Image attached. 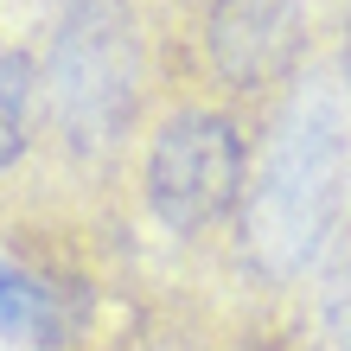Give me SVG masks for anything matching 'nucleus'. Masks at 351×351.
<instances>
[{
    "instance_id": "nucleus-3",
    "label": "nucleus",
    "mask_w": 351,
    "mask_h": 351,
    "mask_svg": "<svg viewBox=\"0 0 351 351\" xmlns=\"http://www.w3.org/2000/svg\"><path fill=\"white\" fill-rule=\"evenodd\" d=\"M243 128L217 109H179L147 147V204L179 237H198L243 198Z\"/></svg>"
},
{
    "instance_id": "nucleus-7",
    "label": "nucleus",
    "mask_w": 351,
    "mask_h": 351,
    "mask_svg": "<svg viewBox=\"0 0 351 351\" xmlns=\"http://www.w3.org/2000/svg\"><path fill=\"white\" fill-rule=\"evenodd\" d=\"M345 77H351V19H345Z\"/></svg>"
},
{
    "instance_id": "nucleus-1",
    "label": "nucleus",
    "mask_w": 351,
    "mask_h": 351,
    "mask_svg": "<svg viewBox=\"0 0 351 351\" xmlns=\"http://www.w3.org/2000/svg\"><path fill=\"white\" fill-rule=\"evenodd\" d=\"M339 192H345V128L332 102H306L281 121L268 167L250 185L243 250L268 275H294L300 262L319 256V243L339 217Z\"/></svg>"
},
{
    "instance_id": "nucleus-6",
    "label": "nucleus",
    "mask_w": 351,
    "mask_h": 351,
    "mask_svg": "<svg viewBox=\"0 0 351 351\" xmlns=\"http://www.w3.org/2000/svg\"><path fill=\"white\" fill-rule=\"evenodd\" d=\"M32 128V58L0 45V167H13Z\"/></svg>"
},
{
    "instance_id": "nucleus-2",
    "label": "nucleus",
    "mask_w": 351,
    "mask_h": 351,
    "mask_svg": "<svg viewBox=\"0 0 351 351\" xmlns=\"http://www.w3.org/2000/svg\"><path fill=\"white\" fill-rule=\"evenodd\" d=\"M51 102L77 147H109L141 102V45L121 0H84L51 45Z\"/></svg>"
},
{
    "instance_id": "nucleus-5",
    "label": "nucleus",
    "mask_w": 351,
    "mask_h": 351,
    "mask_svg": "<svg viewBox=\"0 0 351 351\" xmlns=\"http://www.w3.org/2000/svg\"><path fill=\"white\" fill-rule=\"evenodd\" d=\"M0 332L19 339V345H51L58 339V294L38 287L7 256H0Z\"/></svg>"
},
{
    "instance_id": "nucleus-4",
    "label": "nucleus",
    "mask_w": 351,
    "mask_h": 351,
    "mask_svg": "<svg viewBox=\"0 0 351 351\" xmlns=\"http://www.w3.org/2000/svg\"><path fill=\"white\" fill-rule=\"evenodd\" d=\"M306 51V7L300 0H211L204 58L223 90H268Z\"/></svg>"
}]
</instances>
